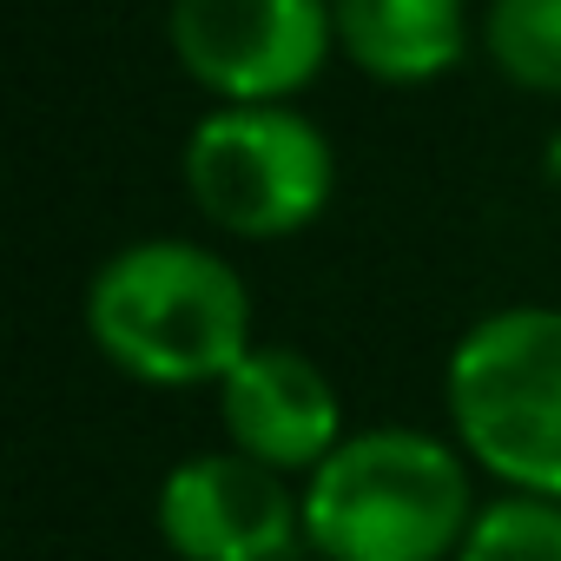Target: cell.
Instances as JSON below:
<instances>
[{
	"mask_svg": "<svg viewBox=\"0 0 561 561\" xmlns=\"http://www.w3.org/2000/svg\"><path fill=\"white\" fill-rule=\"evenodd\" d=\"M80 331L139 390H218L257 351V305L225 251L165 231L93 264Z\"/></svg>",
	"mask_w": 561,
	"mask_h": 561,
	"instance_id": "obj_1",
	"label": "cell"
},
{
	"mask_svg": "<svg viewBox=\"0 0 561 561\" xmlns=\"http://www.w3.org/2000/svg\"><path fill=\"white\" fill-rule=\"evenodd\" d=\"M305 548L318 561H456L482 495L456 436L416 423L351 430L305 482Z\"/></svg>",
	"mask_w": 561,
	"mask_h": 561,
	"instance_id": "obj_2",
	"label": "cell"
},
{
	"mask_svg": "<svg viewBox=\"0 0 561 561\" xmlns=\"http://www.w3.org/2000/svg\"><path fill=\"white\" fill-rule=\"evenodd\" d=\"M443 416L482 482L561 502V305L482 311L443 357Z\"/></svg>",
	"mask_w": 561,
	"mask_h": 561,
	"instance_id": "obj_3",
	"label": "cell"
},
{
	"mask_svg": "<svg viewBox=\"0 0 561 561\" xmlns=\"http://www.w3.org/2000/svg\"><path fill=\"white\" fill-rule=\"evenodd\" d=\"M179 179L192 211L244 244H285L337 198V146L305 106H205Z\"/></svg>",
	"mask_w": 561,
	"mask_h": 561,
	"instance_id": "obj_4",
	"label": "cell"
},
{
	"mask_svg": "<svg viewBox=\"0 0 561 561\" xmlns=\"http://www.w3.org/2000/svg\"><path fill=\"white\" fill-rule=\"evenodd\" d=\"M165 47L211 106H298L337 54L331 0H172Z\"/></svg>",
	"mask_w": 561,
	"mask_h": 561,
	"instance_id": "obj_5",
	"label": "cell"
},
{
	"mask_svg": "<svg viewBox=\"0 0 561 561\" xmlns=\"http://www.w3.org/2000/svg\"><path fill=\"white\" fill-rule=\"evenodd\" d=\"M152 528L172 561H291L305 548V495L238 449H192L159 476Z\"/></svg>",
	"mask_w": 561,
	"mask_h": 561,
	"instance_id": "obj_6",
	"label": "cell"
},
{
	"mask_svg": "<svg viewBox=\"0 0 561 561\" xmlns=\"http://www.w3.org/2000/svg\"><path fill=\"white\" fill-rule=\"evenodd\" d=\"M211 397H218L225 449L291 476V482H305L351 436L331 370L318 357H305L298 344H257Z\"/></svg>",
	"mask_w": 561,
	"mask_h": 561,
	"instance_id": "obj_7",
	"label": "cell"
},
{
	"mask_svg": "<svg viewBox=\"0 0 561 561\" xmlns=\"http://www.w3.org/2000/svg\"><path fill=\"white\" fill-rule=\"evenodd\" d=\"M337 54L377 87H436L469 54V0H331Z\"/></svg>",
	"mask_w": 561,
	"mask_h": 561,
	"instance_id": "obj_8",
	"label": "cell"
},
{
	"mask_svg": "<svg viewBox=\"0 0 561 561\" xmlns=\"http://www.w3.org/2000/svg\"><path fill=\"white\" fill-rule=\"evenodd\" d=\"M482 54L515 93L561 100V0H489Z\"/></svg>",
	"mask_w": 561,
	"mask_h": 561,
	"instance_id": "obj_9",
	"label": "cell"
},
{
	"mask_svg": "<svg viewBox=\"0 0 561 561\" xmlns=\"http://www.w3.org/2000/svg\"><path fill=\"white\" fill-rule=\"evenodd\" d=\"M456 561H561V502L515 489L482 495Z\"/></svg>",
	"mask_w": 561,
	"mask_h": 561,
	"instance_id": "obj_10",
	"label": "cell"
},
{
	"mask_svg": "<svg viewBox=\"0 0 561 561\" xmlns=\"http://www.w3.org/2000/svg\"><path fill=\"white\" fill-rule=\"evenodd\" d=\"M152 561H172V554H152Z\"/></svg>",
	"mask_w": 561,
	"mask_h": 561,
	"instance_id": "obj_11",
	"label": "cell"
}]
</instances>
